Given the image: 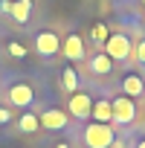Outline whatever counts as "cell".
<instances>
[{"label":"cell","instance_id":"obj_6","mask_svg":"<svg viewBox=\"0 0 145 148\" xmlns=\"http://www.w3.org/2000/svg\"><path fill=\"white\" fill-rule=\"evenodd\" d=\"M61 52H64L70 61H81V58H84V41H81V35L70 32V35L61 41Z\"/></svg>","mask_w":145,"mask_h":148},{"label":"cell","instance_id":"obj_7","mask_svg":"<svg viewBox=\"0 0 145 148\" xmlns=\"http://www.w3.org/2000/svg\"><path fill=\"white\" fill-rule=\"evenodd\" d=\"M38 119H41V128H49V131H61V128H67V122H70L67 110H58V108L44 110Z\"/></svg>","mask_w":145,"mask_h":148},{"label":"cell","instance_id":"obj_22","mask_svg":"<svg viewBox=\"0 0 145 148\" xmlns=\"http://www.w3.org/2000/svg\"><path fill=\"white\" fill-rule=\"evenodd\" d=\"M136 148H145V139H139V145H136Z\"/></svg>","mask_w":145,"mask_h":148},{"label":"cell","instance_id":"obj_5","mask_svg":"<svg viewBox=\"0 0 145 148\" xmlns=\"http://www.w3.org/2000/svg\"><path fill=\"white\" fill-rule=\"evenodd\" d=\"M90 110H93V99L87 93H72L70 96V116H76V119H90Z\"/></svg>","mask_w":145,"mask_h":148},{"label":"cell","instance_id":"obj_17","mask_svg":"<svg viewBox=\"0 0 145 148\" xmlns=\"http://www.w3.org/2000/svg\"><path fill=\"white\" fill-rule=\"evenodd\" d=\"M9 55L23 58V55H26V47H23V44H18V41H9Z\"/></svg>","mask_w":145,"mask_h":148},{"label":"cell","instance_id":"obj_2","mask_svg":"<svg viewBox=\"0 0 145 148\" xmlns=\"http://www.w3.org/2000/svg\"><path fill=\"white\" fill-rule=\"evenodd\" d=\"M113 139H116V134H113V128L105 125V122H93V125L84 128V145H87V148H107Z\"/></svg>","mask_w":145,"mask_h":148},{"label":"cell","instance_id":"obj_18","mask_svg":"<svg viewBox=\"0 0 145 148\" xmlns=\"http://www.w3.org/2000/svg\"><path fill=\"white\" fill-rule=\"evenodd\" d=\"M9 119H12V113H9V110H6V108H0V125H6V122H9Z\"/></svg>","mask_w":145,"mask_h":148},{"label":"cell","instance_id":"obj_10","mask_svg":"<svg viewBox=\"0 0 145 148\" xmlns=\"http://www.w3.org/2000/svg\"><path fill=\"white\" fill-rule=\"evenodd\" d=\"M90 116H93L96 122H105V125H110V122H113V105H110V99H99V102H93V110H90Z\"/></svg>","mask_w":145,"mask_h":148},{"label":"cell","instance_id":"obj_3","mask_svg":"<svg viewBox=\"0 0 145 148\" xmlns=\"http://www.w3.org/2000/svg\"><path fill=\"white\" fill-rule=\"evenodd\" d=\"M35 52H38L41 58L58 55V52H61V38H58V32H52V29L38 32V35H35Z\"/></svg>","mask_w":145,"mask_h":148},{"label":"cell","instance_id":"obj_16","mask_svg":"<svg viewBox=\"0 0 145 148\" xmlns=\"http://www.w3.org/2000/svg\"><path fill=\"white\" fill-rule=\"evenodd\" d=\"M93 38H96L99 44H105V41H107V26H105V23H96V26H93Z\"/></svg>","mask_w":145,"mask_h":148},{"label":"cell","instance_id":"obj_13","mask_svg":"<svg viewBox=\"0 0 145 148\" xmlns=\"http://www.w3.org/2000/svg\"><path fill=\"white\" fill-rule=\"evenodd\" d=\"M61 84H64V90H70V93L79 90V73H76V67H64V73H61Z\"/></svg>","mask_w":145,"mask_h":148},{"label":"cell","instance_id":"obj_1","mask_svg":"<svg viewBox=\"0 0 145 148\" xmlns=\"http://www.w3.org/2000/svg\"><path fill=\"white\" fill-rule=\"evenodd\" d=\"M105 55H110L113 61H128L133 55V41L125 35V32H113L107 35L105 41Z\"/></svg>","mask_w":145,"mask_h":148},{"label":"cell","instance_id":"obj_19","mask_svg":"<svg viewBox=\"0 0 145 148\" xmlns=\"http://www.w3.org/2000/svg\"><path fill=\"white\" fill-rule=\"evenodd\" d=\"M107 148H128V142H125V139H113Z\"/></svg>","mask_w":145,"mask_h":148},{"label":"cell","instance_id":"obj_4","mask_svg":"<svg viewBox=\"0 0 145 148\" xmlns=\"http://www.w3.org/2000/svg\"><path fill=\"white\" fill-rule=\"evenodd\" d=\"M110 105H113V122L116 125H131L133 119H136V105H133V99L131 96H116V99H110Z\"/></svg>","mask_w":145,"mask_h":148},{"label":"cell","instance_id":"obj_20","mask_svg":"<svg viewBox=\"0 0 145 148\" xmlns=\"http://www.w3.org/2000/svg\"><path fill=\"white\" fill-rule=\"evenodd\" d=\"M9 9H12V0H0V12L9 15Z\"/></svg>","mask_w":145,"mask_h":148},{"label":"cell","instance_id":"obj_15","mask_svg":"<svg viewBox=\"0 0 145 148\" xmlns=\"http://www.w3.org/2000/svg\"><path fill=\"white\" fill-rule=\"evenodd\" d=\"M133 58L145 64V38H142V35H139V38H136V44H133Z\"/></svg>","mask_w":145,"mask_h":148},{"label":"cell","instance_id":"obj_21","mask_svg":"<svg viewBox=\"0 0 145 148\" xmlns=\"http://www.w3.org/2000/svg\"><path fill=\"white\" fill-rule=\"evenodd\" d=\"M55 148H70V145H67V142H61V145H55Z\"/></svg>","mask_w":145,"mask_h":148},{"label":"cell","instance_id":"obj_23","mask_svg":"<svg viewBox=\"0 0 145 148\" xmlns=\"http://www.w3.org/2000/svg\"><path fill=\"white\" fill-rule=\"evenodd\" d=\"M142 9H145V0H142Z\"/></svg>","mask_w":145,"mask_h":148},{"label":"cell","instance_id":"obj_8","mask_svg":"<svg viewBox=\"0 0 145 148\" xmlns=\"http://www.w3.org/2000/svg\"><path fill=\"white\" fill-rule=\"evenodd\" d=\"M9 102L18 105V108H29L35 102V90L29 84H12L9 87Z\"/></svg>","mask_w":145,"mask_h":148},{"label":"cell","instance_id":"obj_14","mask_svg":"<svg viewBox=\"0 0 145 148\" xmlns=\"http://www.w3.org/2000/svg\"><path fill=\"white\" fill-rule=\"evenodd\" d=\"M18 128H21L23 134H35V131L41 128V119H38L35 113H23V116L18 119Z\"/></svg>","mask_w":145,"mask_h":148},{"label":"cell","instance_id":"obj_12","mask_svg":"<svg viewBox=\"0 0 145 148\" xmlns=\"http://www.w3.org/2000/svg\"><path fill=\"white\" fill-rule=\"evenodd\" d=\"M110 70H113V58H110V55H105V52L93 55V61H90V73H96V76H107Z\"/></svg>","mask_w":145,"mask_h":148},{"label":"cell","instance_id":"obj_11","mask_svg":"<svg viewBox=\"0 0 145 148\" xmlns=\"http://www.w3.org/2000/svg\"><path fill=\"white\" fill-rule=\"evenodd\" d=\"M15 23H26L32 18V0H12V9H9Z\"/></svg>","mask_w":145,"mask_h":148},{"label":"cell","instance_id":"obj_9","mask_svg":"<svg viewBox=\"0 0 145 148\" xmlns=\"http://www.w3.org/2000/svg\"><path fill=\"white\" fill-rule=\"evenodd\" d=\"M122 93L131 96V99H139V96L145 93V82H142V76H136V73L125 76V79H122Z\"/></svg>","mask_w":145,"mask_h":148}]
</instances>
